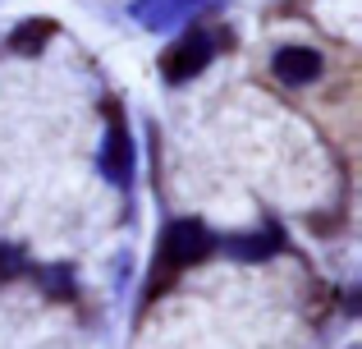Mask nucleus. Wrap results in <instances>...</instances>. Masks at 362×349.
I'll list each match as a JSON object with an SVG mask.
<instances>
[{"label":"nucleus","mask_w":362,"mask_h":349,"mask_svg":"<svg viewBox=\"0 0 362 349\" xmlns=\"http://www.w3.org/2000/svg\"><path fill=\"white\" fill-rule=\"evenodd\" d=\"M221 248L234 253V258H266V253L280 248V234H275V230H266V234H239V239H225Z\"/></svg>","instance_id":"423d86ee"},{"label":"nucleus","mask_w":362,"mask_h":349,"mask_svg":"<svg viewBox=\"0 0 362 349\" xmlns=\"http://www.w3.org/2000/svg\"><path fill=\"white\" fill-rule=\"evenodd\" d=\"M216 248H221V239H216V234L206 230L202 221H170L165 230H160V239H156V258H151V271H147V290H142V299H156L160 290H165L170 280L179 276V271L206 262Z\"/></svg>","instance_id":"f257e3e1"},{"label":"nucleus","mask_w":362,"mask_h":349,"mask_svg":"<svg viewBox=\"0 0 362 349\" xmlns=\"http://www.w3.org/2000/svg\"><path fill=\"white\" fill-rule=\"evenodd\" d=\"M321 69H326V60L312 46H284V51H275V79L284 88H312L321 79Z\"/></svg>","instance_id":"20e7f679"},{"label":"nucleus","mask_w":362,"mask_h":349,"mask_svg":"<svg viewBox=\"0 0 362 349\" xmlns=\"http://www.w3.org/2000/svg\"><path fill=\"white\" fill-rule=\"evenodd\" d=\"M206 0H138L133 5V18L138 23H147V28H175V23H184L188 14H197Z\"/></svg>","instance_id":"39448f33"},{"label":"nucleus","mask_w":362,"mask_h":349,"mask_svg":"<svg viewBox=\"0 0 362 349\" xmlns=\"http://www.w3.org/2000/svg\"><path fill=\"white\" fill-rule=\"evenodd\" d=\"M211 55H216V33L211 28H188V33H179V42L160 55V74H165V83H188L211 64Z\"/></svg>","instance_id":"f03ea898"},{"label":"nucleus","mask_w":362,"mask_h":349,"mask_svg":"<svg viewBox=\"0 0 362 349\" xmlns=\"http://www.w3.org/2000/svg\"><path fill=\"white\" fill-rule=\"evenodd\" d=\"M28 271H33V262H28V253L18 248V244H0V280L28 276Z\"/></svg>","instance_id":"0eeeda50"},{"label":"nucleus","mask_w":362,"mask_h":349,"mask_svg":"<svg viewBox=\"0 0 362 349\" xmlns=\"http://www.w3.org/2000/svg\"><path fill=\"white\" fill-rule=\"evenodd\" d=\"M101 175L115 188H133V138L124 129L119 106H110V125H106V138H101Z\"/></svg>","instance_id":"7ed1b4c3"}]
</instances>
